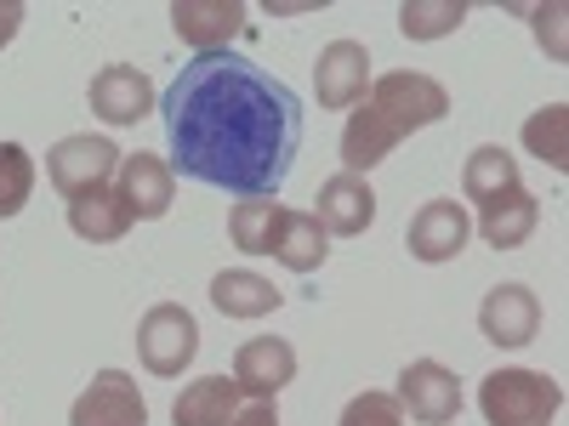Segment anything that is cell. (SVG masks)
Wrapping results in <instances>:
<instances>
[{
    "label": "cell",
    "mask_w": 569,
    "mask_h": 426,
    "mask_svg": "<svg viewBox=\"0 0 569 426\" xmlns=\"http://www.w3.org/2000/svg\"><path fill=\"white\" fill-rule=\"evenodd\" d=\"M171 171L233 200H273L302 154V98L240 52H206L154 103Z\"/></svg>",
    "instance_id": "6da1fadb"
},
{
    "label": "cell",
    "mask_w": 569,
    "mask_h": 426,
    "mask_svg": "<svg viewBox=\"0 0 569 426\" xmlns=\"http://www.w3.org/2000/svg\"><path fill=\"white\" fill-rule=\"evenodd\" d=\"M479 409L490 426H552L563 409V387L541 369H496L479 387Z\"/></svg>",
    "instance_id": "7a4b0ae2"
},
{
    "label": "cell",
    "mask_w": 569,
    "mask_h": 426,
    "mask_svg": "<svg viewBox=\"0 0 569 426\" xmlns=\"http://www.w3.org/2000/svg\"><path fill=\"white\" fill-rule=\"evenodd\" d=\"M376 114H382L399 136L421 131V125H439L450 114V91L433 80V74H416V69H393L382 80H370V98H365Z\"/></svg>",
    "instance_id": "3957f363"
},
{
    "label": "cell",
    "mask_w": 569,
    "mask_h": 426,
    "mask_svg": "<svg viewBox=\"0 0 569 426\" xmlns=\"http://www.w3.org/2000/svg\"><path fill=\"white\" fill-rule=\"evenodd\" d=\"M194 353H200V324H194L188 307L160 302V307L142 313V324H137V358H142L149 375H166V382H171V375H182L188 364H194Z\"/></svg>",
    "instance_id": "277c9868"
},
{
    "label": "cell",
    "mask_w": 569,
    "mask_h": 426,
    "mask_svg": "<svg viewBox=\"0 0 569 426\" xmlns=\"http://www.w3.org/2000/svg\"><path fill=\"white\" fill-rule=\"evenodd\" d=\"M120 171V149L109 136H63L52 154H46V176L63 200H80V194H98L109 187Z\"/></svg>",
    "instance_id": "5b68a950"
},
{
    "label": "cell",
    "mask_w": 569,
    "mask_h": 426,
    "mask_svg": "<svg viewBox=\"0 0 569 426\" xmlns=\"http://www.w3.org/2000/svg\"><path fill=\"white\" fill-rule=\"evenodd\" d=\"M393 398H399V409H405L416 426H450V420L461 415V382H456L445 364H433V358L405 364Z\"/></svg>",
    "instance_id": "8992f818"
},
{
    "label": "cell",
    "mask_w": 569,
    "mask_h": 426,
    "mask_svg": "<svg viewBox=\"0 0 569 426\" xmlns=\"http://www.w3.org/2000/svg\"><path fill=\"white\" fill-rule=\"evenodd\" d=\"M467 233H472V216H467L461 200H427L405 227V245H410L416 262L439 267V262H456L467 251Z\"/></svg>",
    "instance_id": "52a82bcc"
},
{
    "label": "cell",
    "mask_w": 569,
    "mask_h": 426,
    "mask_svg": "<svg viewBox=\"0 0 569 426\" xmlns=\"http://www.w3.org/2000/svg\"><path fill=\"white\" fill-rule=\"evenodd\" d=\"M69 426H149V404H142V393L126 369H103L98 382L74 398Z\"/></svg>",
    "instance_id": "ba28073f"
},
{
    "label": "cell",
    "mask_w": 569,
    "mask_h": 426,
    "mask_svg": "<svg viewBox=\"0 0 569 426\" xmlns=\"http://www.w3.org/2000/svg\"><path fill=\"white\" fill-rule=\"evenodd\" d=\"M313 91L319 109H359L370 91V52L359 40H330L313 63Z\"/></svg>",
    "instance_id": "9c48e42d"
},
{
    "label": "cell",
    "mask_w": 569,
    "mask_h": 426,
    "mask_svg": "<svg viewBox=\"0 0 569 426\" xmlns=\"http://www.w3.org/2000/svg\"><path fill=\"white\" fill-rule=\"evenodd\" d=\"M114 187H120V200L131 205L137 222H160L177 200V171L160 160V154H120V171H114Z\"/></svg>",
    "instance_id": "30bf717a"
},
{
    "label": "cell",
    "mask_w": 569,
    "mask_h": 426,
    "mask_svg": "<svg viewBox=\"0 0 569 426\" xmlns=\"http://www.w3.org/2000/svg\"><path fill=\"white\" fill-rule=\"evenodd\" d=\"M479 329L496 347H530L541 329V302L530 284H496V291L479 302Z\"/></svg>",
    "instance_id": "8fae6325"
},
{
    "label": "cell",
    "mask_w": 569,
    "mask_h": 426,
    "mask_svg": "<svg viewBox=\"0 0 569 426\" xmlns=\"http://www.w3.org/2000/svg\"><path fill=\"white\" fill-rule=\"evenodd\" d=\"M246 7L240 0H177L171 7V29L194 45V52H228V40L246 34Z\"/></svg>",
    "instance_id": "7c38bea8"
},
{
    "label": "cell",
    "mask_w": 569,
    "mask_h": 426,
    "mask_svg": "<svg viewBox=\"0 0 569 426\" xmlns=\"http://www.w3.org/2000/svg\"><path fill=\"white\" fill-rule=\"evenodd\" d=\"M91 114L98 120H109V125H137L142 114L154 109V80L142 74V69H131V63H109V69H98L91 74Z\"/></svg>",
    "instance_id": "4fadbf2b"
},
{
    "label": "cell",
    "mask_w": 569,
    "mask_h": 426,
    "mask_svg": "<svg viewBox=\"0 0 569 426\" xmlns=\"http://www.w3.org/2000/svg\"><path fill=\"white\" fill-rule=\"evenodd\" d=\"M233 382H240V393L273 404L284 387L297 382V347H291V342H279V336H257V342H246L240 353H233Z\"/></svg>",
    "instance_id": "5bb4252c"
},
{
    "label": "cell",
    "mask_w": 569,
    "mask_h": 426,
    "mask_svg": "<svg viewBox=\"0 0 569 426\" xmlns=\"http://www.w3.org/2000/svg\"><path fill=\"white\" fill-rule=\"evenodd\" d=\"M319 227L325 233H342V240H353V233H365L376 222V194H370V182L365 176H330L319 187V205H313Z\"/></svg>",
    "instance_id": "9a60e30c"
},
{
    "label": "cell",
    "mask_w": 569,
    "mask_h": 426,
    "mask_svg": "<svg viewBox=\"0 0 569 426\" xmlns=\"http://www.w3.org/2000/svg\"><path fill=\"white\" fill-rule=\"evenodd\" d=\"M279 302H284V291L251 267H228L211 278V307L222 318H268V313H279Z\"/></svg>",
    "instance_id": "2e32d148"
},
{
    "label": "cell",
    "mask_w": 569,
    "mask_h": 426,
    "mask_svg": "<svg viewBox=\"0 0 569 426\" xmlns=\"http://www.w3.org/2000/svg\"><path fill=\"white\" fill-rule=\"evenodd\" d=\"M536 222H541V200L530 194L525 182L507 187L501 200H490L479 211V233H485V245H496V251H518L536 233Z\"/></svg>",
    "instance_id": "e0dca14e"
},
{
    "label": "cell",
    "mask_w": 569,
    "mask_h": 426,
    "mask_svg": "<svg viewBox=\"0 0 569 426\" xmlns=\"http://www.w3.org/2000/svg\"><path fill=\"white\" fill-rule=\"evenodd\" d=\"M240 409H246L240 382H228V375H206V382L182 387V398L171 404V426H233Z\"/></svg>",
    "instance_id": "ac0fdd59"
},
{
    "label": "cell",
    "mask_w": 569,
    "mask_h": 426,
    "mask_svg": "<svg viewBox=\"0 0 569 426\" xmlns=\"http://www.w3.org/2000/svg\"><path fill=\"white\" fill-rule=\"evenodd\" d=\"M268 256H279L291 273H313V267H325V256H330V233L319 227L313 211H279Z\"/></svg>",
    "instance_id": "d6986e66"
},
{
    "label": "cell",
    "mask_w": 569,
    "mask_h": 426,
    "mask_svg": "<svg viewBox=\"0 0 569 426\" xmlns=\"http://www.w3.org/2000/svg\"><path fill=\"white\" fill-rule=\"evenodd\" d=\"M399 131L376 114L370 103H359L353 114H348V125H342V165H348V176H365L370 165H382L393 149H399Z\"/></svg>",
    "instance_id": "ffe728a7"
},
{
    "label": "cell",
    "mask_w": 569,
    "mask_h": 426,
    "mask_svg": "<svg viewBox=\"0 0 569 426\" xmlns=\"http://www.w3.org/2000/svg\"><path fill=\"white\" fill-rule=\"evenodd\" d=\"M131 205L120 200V187L109 182V187H98V194H80V200H69V227L80 233V240H91V245H114V240H126L131 233Z\"/></svg>",
    "instance_id": "44dd1931"
},
{
    "label": "cell",
    "mask_w": 569,
    "mask_h": 426,
    "mask_svg": "<svg viewBox=\"0 0 569 426\" xmlns=\"http://www.w3.org/2000/svg\"><path fill=\"white\" fill-rule=\"evenodd\" d=\"M507 187H518V160L501 149V142H485V149H472L467 154V165H461V194L472 200V205H490V200H501Z\"/></svg>",
    "instance_id": "7402d4cb"
},
{
    "label": "cell",
    "mask_w": 569,
    "mask_h": 426,
    "mask_svg": "<svg viewBox=\"0 0 569 426\" xmlns=\"http://www.w3.org/2000/svg\"><path fill=\"white\" fill-rule=\"evenodd\" d=\"M525 149H530L541 165H552V171L569 165V109H563V103H547V109H536V114L525 120Z\"/></svg>",
    "instance_id": "603a6c76"
},
{
    "label": "cell",
    "mask_w": 569,
    "mask_h": 426,
    "mask_svg": "<svg viewBox=\"0 0 569 426\" xmlns=\"http://www.w3.org/2000/svg\"><path fill=\"white\" fill-rule=\"evenodd\" d=\"M279 211H284L279 200H240V205L228 211V240L240 245V251H251V256H268Z\"/></svg>",
    "instance_id": "cb8c5ba5"
},
{
    "label": "cell",
    "mask_w": 569,
    "mask_h": 426,
    "mask_svg": "<svg viewBox=\"0 0 569 426\" xmlns=\"http://www.w3.org/2000/svg\"><path fill=\"white\" fill-rule=\"evenodd\" d=\"M461 23H467L461 0H405L399 7V29L410 40H439V34H456Z\"/></svg>",
    "instance_id": "d4e9b609"
},
{
    "label": "cell",
    "mask_w": 569,
    "mask_h": 426,
    "mask_svg": "<svg viewBox=\"0 0 569 426\" xmlns=\"http://www.w3.org/2000/svg\"><path fill=\"white\" fill-rule=\"evenodd\" d=\"M34 194V160L18 149V142H0V222L18 216Z\"/></svg>",
    "instance_id": "484cf974"
},
{
    "label": "cell",
    "mask_w": 569,
    "mask_h": 426,
    "mask_svg": "<svg viewBox=\"0 0 569 426\" xmlns=\"http://www.w3.org/2000/svg\"><path fill=\"white\" fill-rule=\"evenodd\" d=\"M337 426H405V409H399L393 393H359V398L342 409Z\"/></svg>",
    "instance_id": "4316f807"
},
{
    "label": "cell",
    "mask_w": 569,
    "mask_h": 426,
    "mask_svg": "<svg viewBox=\"0 0 569 426\" xmlns=\"http://www.w3.org/2000/svg\"><path fill=\"white\" fill-rule=\"evenodd\" d=\"M536 34H541V45H552V58H563V7H541Z\"/></svg>",
    "instance_id": "83f0119b"
},
{
    "label": "cell",
    "mask_w": 569,
    "mask_h": 426,
    "mask_svg": "<svg viewBox=\"0 0 569 426\" xmlns=\"http://www.w3.org/2000/svg\"><path fill=\"white\" fill-rule=\"evenodd\" d=\"M233 426H279V409L268 398H251L240 415H233Z\"/></svg>",
    "instance_id": "f1b7e54d"
},
{
    "label": "cell",
    "mask_w": 569,
    "mask_h": 426,
    "mask_svg": "<svg viewBox=\"0 0 569 426\" xmlns=\"http://www.w3.org/2000/svg\"><path fill=\"white\" fill-rule=\"evenodd\" d=\"M23 29V0H0V45Z\"/></svg>",
    "instance_id": "f546056e"
}]
</instances>
